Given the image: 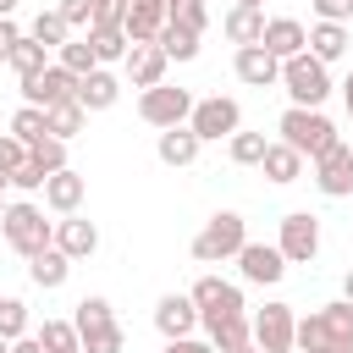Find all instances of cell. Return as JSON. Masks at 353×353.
Masks as SVG:
<instances>
[{"label": "cell", "mask_w": 353, "mask_h": 353, "mask_svg": "<svg viewBox=\"0 0 353 353\" xmlns=\"http://www.w3.org/2000/svg\"><path fill=\"white\" fill-rule=\"evenodd\" d=\"M276 132H281V143L298 149L303 160H320L331 143H342V132L331 127V116H325V110H303V105H287L281 121H276Z\"/></svg>", "instance_id": "cell-1"}, {"label": "cell", "mask_w": 353, "mask_h": 353, "mask_svg": "<svg viewBox=\"0 0 353 353\" xmlns=\"http://www.w3.org/2000/svg\"><path fill=\"white\" fill-rule=\"evenodd\" d=\"M243 243H248L243 215H237V210H215V215L199 226V237H193V259H199V265H221V259H237Z\"/></svg>", "instance_id": "cell-2"}, {"label": "cell", "mask_w": 353, "mask_h": 353, "mask_svg": "<svg viewBox=\"0 0 353 353\" xmlns=\"http://www.w3.org/2000/svg\"><path fill=\"white\" fill-rule=\"evenodd\" d=\"M0 232H6V243L22 254V259H33V254H44V248H55V221H44V210L39 204H6V221H0Z\"/></svg>", "instance_id": "cell-3"}, {"label": "cell", "mask_w": 353, "mask_h": 353, "mask_svg": "<svg viewBox=\"0 0 353 353\" xmlns=\"http://www.w3.org/2000/svg\"><path fill=\"white\" fill-rule=\"evenodd\" d=\"M72 325H77V342H83V353H121V347H127V331L116 325V314H110V298H83Z\"/></svg>", "instance_id": "cell-4"}, {"label": "cell", "mask_w": 353, "mask_h": 353, "mask_svg": "<svg viewBox=\"0 0 353 353\" xmlns=\"http://www.w3.org/2000/svg\"><path fill=\"white\" fill-rule=\"evenodd\" d=\"M281 88H287V99H292V105L320 110V105H325V94H331V72H325V61H314V55L303 50V55L281 61Z\"/></svg>", "instance_id": "cell-5"}, {"label": "cell", "mask_w": 353, "mask_h": 353, "mask_svg": "<svg viewBox=\"0 0 353 353\" xmlns=\"http://www.w3.org/2000/svg\"><path fill=\"white\" fill-rule=\"evenodd\" d=\"M188 298L199 303V325H215V320H237V314H248V309H243V287H232V281H221V276H199Z\"/></svg>", "instance_id": "cell-6"}, {"label": "cell", "mask_w": 353, "mask_h": 353, "mask_svg": "<svg viewBox=\"0 0 353 353\" xmlns=\"http://www.w3.org/2000/svg\"><path fill=\"white\" fill-rule=\"evenodd\" d=\"M193 105H199V99H193L188 88H171V83H160V88H149V94L138 99V116H143L149 127H160V132H165V127H188Z\"/></svg>", "instance_id": "cell-7"}, {"label": "cell", "mask_w": 353, "mask_h": 353, "mask_svg": "<svg viewBox=\"0 0 353 353\" xmlns=\"http://www.w3.org/2000/svg\"><path fill=\"white\" fill-rule=\"evenodd\" d=\"M188 127H193L204 143L232 138V132H243V105H237V99H226V94H210V99H199V105H193Z\"/></svg>", "instance_id": "cell-8"}, {"label": "cell", "mask_w": 353, "mask_h": 353, "mask_svg": "<svg viewBox=\"0 0 353 353\" xmlns=\"http://www.w3.org/2000/svg\"><path fill=\"white\" fill-rule=\"evenodd\" d=\"M254 347H259V353H292V347H298L292 303H265V309L254 314Z\"/></svg>", "instance_id": "cell-9"}, {"label": "cell", "mask_w": 353, "mask_h": 353, "mask_svg": "<svg viewBox=\"0 0 353 353\" xmlns=\"http://www.w3.org/2000/svg\"><path fill=\"white\" fill-rule=\"evenodd\" d=\"M276 248H281L287 265H309V259L320 254V221H314L309 210L281 215V237H276Z\"/></svg>", "instance_id": "cell-10"}, {"label": "cell", "mask_w": 353, "mask_h": 353, "mask_svg": "<svg viewBox=\"0 0 353 353\" xmlns=\"http://www.w3.org/2000/svg\"><path fill=\"white\" fill-rule=\"evenodd\" d=\"M77 83H83V77H72L61 61H50L39 77H28V83H22V105H39V110L66 105V99H77Z\"/></svg>", "instance_id": "cell-11"}, {"label": "cell", "mask_w": 353, "mask_h": 353, "mask_svg": "<svg viewBox=\"0 0 353 353\" xmlns=\"http://www.w3.org/2000/svg\"><path fill=\"white\" fill-rule=\"evenodd\" d=\"M154 331H160L165 342L193 336V331H199V303H193L188 292H165V298L154 303Z\"/></svg>", "instance_id": "cell-12"}, {"label": "cell", "mask_w": 353, "mask_h": 353, "mask_svg": "<svg viewBox=\"0 0 353 353\" xmlns=\"http://www.w3.org/2000/svg\"><path fill=\"white\" fill-rule=\"evenodd\" d=\"M314 188L325 199H347L353 193V149L347 143H331L320 160H314Z\"/></svg>", "instance_id": "cell-13"}, {"label": "cell", "mask_w": 353, "mask_h": 353, "mask_svg": "<svg viewBox=\"0 0 353 353\" xmlns=\"http://www.w3.org/2000/svg\"><path fill=\"white\" fill-rule=\"evenodd\" d=\"M237 270H243V281H254V287H276V281L287 276V259H281L276 243H243Z\"/></svg>", "instance_id": "cell-14"}, {"label": "cell", "mask_w": 353, "mask_h": 353, "mask_svg": "<svg viewBox=\"0 0 353 353\" xmlns=\"http://www.w3.org/2000/svg\"><path fill=\"white\" fill-rule=\"evenodd\" d=\"M259 44H265L276 61H292V55H303V50H309V28H303L298 17H270Z\"/></svg>", "instance_id": "cell-15"}, {"label": "cell", "mask_w": 353, "mask_h": 353, "mask_svg": "<svg viewBox=\"0 0 353 353\" xmlns=\"http://www.w3.org/2000/svg\"><path fill=\"white\" fill-rule=\"evenodd\" d=\"M232 72H237L248 88H270V83H281V61H276L265 44H248V50H237V55H232Z\"/></svg>", "instance_id": "cell-16"}, {"label": "cell", "mask_w": 353, "mask_h": 353, "mask_svg": "<svg viewBox=\"0 0 353 353\" xmlns=\"http://www.w3.org/2000/svg\"><path fill=\"white\" fill-rule=\"evenodd\" d=\"M165 66H171V61H165L160 44H132V50H127V77H132V88H143V94L165 83Z\"/></svg>", "instance_id": "cell-17"}, {"label": "cell", "mask_w": 353, "mask_h": 353, "mask_svg": "<svg viewBox=\"0 0 353 353\" xmlns=\"http://www.w3.org/2000/svg\"><path fill=\"white\" fill-rule=\"evenodd\" d=\"M83 199H88V176H83V171H72V165H66V171H55V176L44 182V204H50L55 215H77V204H83Z\"/></svg>", "instance_id": "cell-18"}, {"label": "cell", "mask_w": 353, "mask_h": 353, "mask_svg": "<svg viewBox=\"0 0 353 353\" xmlns=\"http://www.w3.org/2000/svg\"><path fill=\"white\" fill-rule=\"evenodd\" d=\"M55 248H61L66 259H88V254L99 248V226L83 221V215H61V221H55Z\"/></svg>", "instance_id": "cell-19"}, {"label": "cell", "mask_w": 353, "mask_h": 353, "mask_svg": "<svg viewBox=\"0 0 353 353\" xmlns=\"http://www.w3.org/2000/svg\"><path fill=\"white\" fill-rule=\"evenodd\" d=\"M160 28H165V0H132L127 6V22H121L127 44H154Z\"/></svg>", "instance_id": "cell-20"}, {"label": "cell", "mask_w": 353, "mask_h": 353, "mask_svg": "<svg viewBox=\"0 0 353 353\" xmlns=\"http://www.w3.org/2000/svg\"><path fill=\"white\" fill-rule=\"evenodd\" d=\"M116 99H121V77L105 72V66H94V72L77 83V105H83V110H110Z\"/></svg>", "instance_id": "cell-21"}, {"label": "cell", "mask_w": 353, "mask_h": 353, "mask_svg": "<svg viewBox=\"0 0 353 353\" xmlns=\"http://www.w3.org/2000/svg\"><path fill=\"white\" fill-rule=\"evenodd\" d=\"M199 149H204V138H199L193 127H165V132H160V143H154L160 165H193V160H199Z\"/></svg>", "instance_id": "cell-22"}, {"label": "cell", "mask_w": 353, "mask_h": 353, "mask_svg": "<svg viewBox=\"0 0 353 353\" xmlns=\"http://www.w3.org/2000/svg\"><path fill=\"white\" fill-rule=\"evenodd\" d=\"M204 342H210L215 353H243V347L254 342V320H248V314H237V320H215V325H204Z\"/></svg>", "instance_id": "cell-23"}, {"label": "cell", "mask_w": 353, "mask_h": 353, "mask_svg": "<svg viewBox=\"0 0 353 353\" xmlns=\"http://www.w3.org/2000/svg\"><path fill=\"white\" fill-rule=\"evenodd\" d=\"M265 22H270L265 11H248V6H232L221 28H226V39H232L237 50H248V44H259V39H265Z\"/></svg>", "instance_id": "cell-24"}, {"label": "cell", "mask_w": 353, "mask_h": 353, "mask_svg": "<svg viewBox=\"0 0 353 353\" xmlns=\"http://www.w3.org/2000/svg\"><path fill=\"white\" fill-rule=\"evenodd\" d=\"M28 276H33V287L55 292V287H66V276H72V259H66L61 248H44V254H33V259H28Z\"/></svg>", "instance_id": "cell-25"}, {"label": "cell", "mask_w": 353, "mask_h": 353, "mask_svg": "<svg viewBox=\"0 0 353 353\" xmlns=\"http://www.w3.org/2000/svg\"><path fill=\"white\" fill-rule=\"evenodd\" d=\"M309 55L325 61V66L342 61V55H347V28H342V22H314V28H309Z\"/></svg>", "instance_id": "cell-26"}, {"label": "cell", "mask_w": 353, "mask_h": 353, "mask_svg": "<svg viewBox=\"0 0 353 353\" xmlns=\"http://www.w3.org/2000/svg\"><path fill=\"white\" fill-rule=\"evenodd\" d=\"M259 171H265L270 182H298V176H303V154H298V149H287V143L276 138V143L265 149V160H259Z\"/></svg>", "instance_id": "cell-27"}, {"label": "cell", "mask_w": 353, "mask_h": 353, "mask_svg": "<svg viewBox=\"0 0 353 353\" xmlns=\"http://www.w3.org/2000/svg\"><path fill=\"white\" fill-rule=\"evenodd\" d=\"M44 121H50V138H61V143H72L83 127H88V110L77 105V99H66V105H50L44 110Z\"/></svg>", "instance_id": "cell-28"}, {"label": "cell", "mask_w": 353, "mask_h": 353, "mask_svg": "<svg viewBox=\"0 0 353 353\" xmlns=\"http://www.w3.org/2000/svg\"><path fill=\"white\" fill-rule=\"evenodd\" d=\"M154 44L165 50V61H193V55H199V33H193V28H182V22H165Z\"/></svg>", "instance_id": "cell-29"}, {"label": "cell", "mask_w": 353, "mask_h": 353, "mask_svg": "<svg viewBox=\"0 0 353 353\" xmlns=\"http://www.w3.org/2000/svg\"><path fill=\"white\" fill-rule=\"evenodd\" d=\"M28 39H39L44 50H61V44L72 39V28H66V17H61V11H39V17H33V28H28Z\"/></svg>", "instance_id": "cell-30"}, {"label": "cell", "mask_w": 353, "mask_h": 353, "mask_svg": "<svg viewBox=\"0 0 353 353\" xmlns=\"http://www.w3.org/2000/svg\"><path fill=\"white\" fill-rule=\"evenodd\" d=\"M88 44H94V61H99V66H110V61H127V50H132L121 28H94V33H88Z\"/></svg>", "instance_id": "cell-31"}, {"label": "cell", "mask_w": 353, "mask_h": 353, "mask_svg": "<svg viewBox=\"0 0 353 353\" xmlns=\"http://www.w3.org/2000/svg\"><path fill=\"white\" fill-rule=\"evenodd\" d=\"M11 66H17V77L28 83V77H39V72L50 66V50H44L39 39H28V33H22V44L11 50Z\"/></svg>", "instance_id": "cell-32"}, {"label": "cell", "mask_w": 353, "mask_h": 353, "mask_svg": "<svg viewBox=\"0 0 353 353\" xmlns=\"http://www.w3.org/2000/svg\"><path fill=\"white\" fill-rule=\"evenodd\" d=\"M55 61H61V66H66L72 77H88V72L99 66V61H94V44H88V39H66V44L55 50Z\"/></svg>", "instance_id": "cell-33"}, {"label": "cell", "mask_w": 353, "mask_h": 353, "mask_svg": "<svg viewBox=\"0 0 353 353\" xmlns=\"http://www.w3.org/2000/svg\"><path fill=\"white\" fill-rule=\"evenodd\" d=\"M44 132H50V121H44V110H39V105H22V110L11 116V138H22L28 149H33Z\"/></svg>", "instance_id": "cell-34"}, {"label": "cell", "mask_w": 353, "mask_h": 353, "mask_svg": "<svg viewBox=\"0 0 353 353\" xmlns=\"http://www.w3.org/2000/svg\"><path fill=\"white\" fill-rule=\"evenodd\" d=\"M165 22H182V28L204 33L210 28V6L204 0H165Z\"/></svg>", "instance_id": "cell-35"}, {"label": "cell", "mask_w": 353, "mask_h": 353, "mask_svg": "<svg viewBox=\"0 0 353 353\" xmlns=\"http://www.w3.org/2000/svg\"><path fill=\"white\" fill-rule=\"evenodd\" d=\"M226 143H232V160H237V165H259V160H265V149H270V138H265V132H232Z\"/></svg>", "instance_id": "cell-36"}, {"label": "cell", "mask_w": 353, "mask_h": 353, "mask_svg": "<svg viewBox=\"0 0 353 353\" xmlns=\"http://www.w3.org/2000/svg\"><path fill=\"white\" fill-rule=\"evenodd\" d=\"M39 342H44V353H72V347H83V342H77V325H72V320H44Z\"/></svg>", "instance_id": "cell-37"}, {"label": "cell", "mask_w": 353, "mask_h": 353, "mask_svg": "<svg viewBox=\"0 0 353 353\" xmlns=\"http://www.w3.org/2000/svg\"><path fill=\"white\" fill-rule=\"evenodd\" d=\"M0 336H6V342L28 336V303H22V298H0Z\"/></svg>", "instance_id": "cell-38"}, {"label": "cell", "mask_w": 353, "mask_h": 353, "mask_svg": "<svg viewBox=\"0 0 353 353\" xmlns=\"http://www.w3.org/2000/svg\"><path fill=\"white\" fill-rule=\"evenodd\" d=\"M28 154H33V160H39L50 176H55V171H66V143H61V138H50V132H44V138H39Z\"/></svg>", "instance_id": "cell-39"}, {"label": "cell", "mask_w": 353, "mask_h": 353, "mask_svg": "<svg viewBox=\"0 0 353 353\" xmlns=\"http://www.w3.org/2000/svg\"><path fill=\"white\" fill-rule=\"evenodd\" d=\"M44 182H50V171H44L33 154H28V160L11 171V188H22V193H44Z\"/></svg>", "instance_id": "cell-40"}, {"label": "cell", "mask_w": 353, "mask_h": 353, "mask_svg": "<svg viewBox=\"0 0 353 353\" xmlns=\"http://www.w3.org/2000/svg\"><path fill=\"white\" fill-rule=\"evenodd\" d=\"M127 6L132 0H94V28H121L127 22ZM88 28V33H94Z\"/></svg>", "instance_id": "cell-41"}, {"label": "cell", "mask_w": 353, "mask_h": 353, "mask_svg": "<svg viewBox=\"0 0 353 353\" xmlns=\"http://www.w3.org/2000/svg\"><path fill=\"white\" fill-rule=\"evenodd\" d=\"M55 11L66 17V28H94V0H61Z\"/></svg>", "instance_id": "cell-42"}, {"label": "cell", "mask_w": 353, "mask_h": 353, "mask_svg": "<svg viewBox=\"0 0 353 353\" xmlns=\"http://www.w3.org/2000/svg\"><path fill=\"white\" fill-rule=\"evenodd\" d=\"M22 160H28V143H22V138H11V132H0V171L11 176Z\"/></svg>", "instance_id": "cell-43"}, {"label": "cell", "mask_w": 353, "mask_h": 353, "mask_svg": "<svg viewBox=\"0 0 353 353\" xmlns=\"http://www.w3.org/2000/svg\"><path fill=\"white\" fill-rule=\"evenodd\" d=\"M314 11H320V22H347L353 0H314Z\"/></svg>", "instance_id": "cell-44"}, {"label": "cell", "mask_w": 353, "mask_h": 353, "mask_svg": "<svg viewBox=\"0 0 353 353\" xmlns=\"http://www.w3.org/2000/svg\"><path fill=\"white\" fill-rule=\"evenodd\" d=\"M22 44V28L11 22V17H0V61H11V50Z\"/></svg>", "instance_id": "cell-45"}, {"label": "cell", "mask_w": 353, "mask_h": 353, "mask_svg": "<svg viewBox=\"0 0 353 353\" xmlns=\"http://www.w3.org/2000/svg\"><path fill=\"white\" fill-rule=\"evenodd\" d=\"M165 353H215V347L199 342V336H182V342H165Z\"/></svg>", "instance_id": "cell-46"}, {"label": "cell", "mask_w": 353, "mask_h": 353, "mask_svg": "<svg viewBox=\"0 0 353 353\" xmlns=\"http://www.w3.org/2000/svg\"><path fill=\"white\" fill-rule=\"evenodd\" d=\"M11 353H44V342H39V336H17V342H11Z\"/></svg>", "instance_id": "cell-47"}, {"label": "cell", "mask_w": 353, "mask_h": 353, "mask_svg": "<svg viewBox=\"0 0 353 353\" xmlns=\"http://www.w3.org/2000/svg\"><path fill=\"white\" fill-rule=\"evenodd\" d=\"M342 105H347V116H353V72H347V83H342Z\"/></svg>", "instance_id": "cell-48"}, {"label": "cell", "mask_w": 353, "mask_h": 353, "mask_svg": "<svg viewBox=\"0 0 353 353\" xmlns=\"http://www.w3.org/2000/svg\"><path fill=\"white\" fill-rule=\"evenodd\" d=\"M342 298H347V303H353V270H347V276H342Z\"/></svg>", "instance_id": "cell-49"}, {"label": "cell", "mask_w": 353, "mask_h": 353, "mask_svg": "<svg viewBox=\"0 0 353 353\" xmlns=\"http://www.w3.org/2000/svg\"><path fill=\"white\" fill-rule=\"evenodd\" d=\"M11 11H17V0H0V17H11Z\"/></svg>", "instance_id": "cell-50"}, {"label": "cell", "mask_w": 353, "mask_h": 353, "mask_svg": "<svg viewBox=\"0 0 353 353\" xmlns=\"http://www.w3.org/2000/svg\"><path fill=\"white\" fill-rule=\"evenodd\" d=\"M237 6H248V11H259V6H265V0H237Z\"/></svg>", "instance_id": "cell-51"}, {"label": "cell", "mask_w": 353, "mask_h": 353, "mask_svg": "<svg viewBox=\"0 0 353 353\" xmlns=\"http://www.w3.org/2000/svg\"><path fill=\"white\" fill-rule=\"evenodd\" d=\"M0 353H11V342H6V336H0Z\"/></svg>", "instance_id": "cell-52"}, {"label": "cell", "mask_w": 353, "mask_h": 353, "mask_svg": "<svg viewBox=\"0 0 353 353\" xmlns=\"http://www.w3.org/2000/svg\"><path fill=\"white\" fill-rule=\"evenodd\" d=\"M243 353H259V347H254V342H248V347H243Z\"/></svg>", "instance_id": "cell-53"}, {"label": "cell", "mask_w": 353, "mask_h": 353, "mask_svg": "<svg viewBox=\"0 0 353 353\" xmlns=\"http://www.w3.org/2000/svg\"><path fill=\"white\" fill-rule=\"evenodd\" d=\"M0 221H6V199H0Z\"/></svg>", "instance_id": "cell-54"}, {"label": "cell", "mask_w": 353, "mask_h": 353, "mask_svg": "<svg viewBox=\"0 0 353 353\" xmlns=\"http://www.w3.org/2000/svg\"><path fill=\"white\" fill-rule=\"evenodd\" d=\"M72 353H83V347H72Z\"/></svg>", "instance_id": "cell-55"}, {"label": "cell", "mask_w": 353, "mask_h": 353, "mask_svg": "<svg viewBox=\"0 0 353 353\" xmlns=\"http://www.w3.org/2000/svg\"><path fill=\"white\" fill-rule=\"evenodd\" d=\"M347 149H353V143H347Z\"/></svg>", "instance_id": "cell-56"}]
</instances>
